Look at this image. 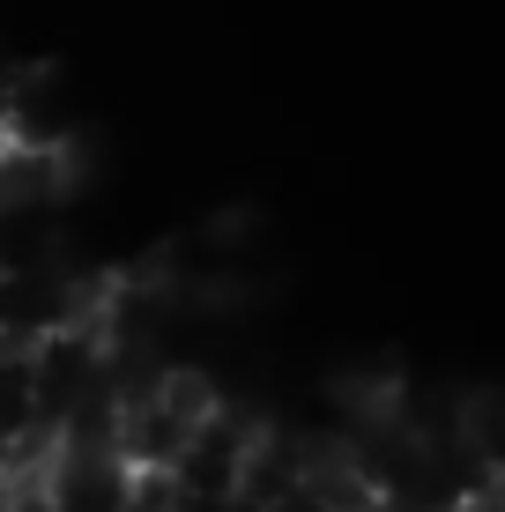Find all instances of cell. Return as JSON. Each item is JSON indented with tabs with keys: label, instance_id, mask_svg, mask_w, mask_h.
<instances>
[{
	"label": "cell",
	"instance_id": "cell-1",
	"mask_svg": "<svg viewBox=\"0 0 505 512\" xmlns=\"http://www.w3.org/2000/svg\"><path fill=\"white\" fill-rule=\"evenodd\" d=\"M38 394H30V342H0V453L38 438Z\"/></svg>",
	"mask_w": 505,
	"mask_h": 512
},
{
	"label": "cell",
	"instance_id": "cell-2",
	"mask_svg": "<svg viewBox=\"0 0 505 512\" xmlns=\"http://www.w3.org/2000/svg\"><path fill=\"white\" fill-rule=\"evenodd\" d=\"M260 512H335L327 498H312V490H283V498H268Z\"/></svg>",
	"mask_w": 505,
	"mask_h": 512
},
{
	"label": "cell",
	"instance_id": "cell-3",
	"mask_svg": "<svg viewBox=\"0 0 505 512\" xmlns=\"http://www.w3.org/2000/svg\"><path fill=\"white\" fill-rule=\"evenodd\" d=\"M0 149H8V112H0Z\"/></svg>",
	"mask_w": 505,
	"mask_h": 512
},
{
	"label": "cell",
	"instance_id": "cell-4",
	"mask_svg": "<svg viewBox=\"0 0 505 512\" xmlns=\"http://www.w3.org/2000/svg\"><path fill=\"white\" fill-rule=\"evenodd\" d=\"M0 75H8V52H0Z\"/></svg>",
	"mask_w": 505,
	"mask_h": 512
}]
</instances>
